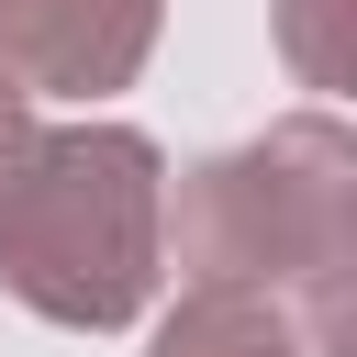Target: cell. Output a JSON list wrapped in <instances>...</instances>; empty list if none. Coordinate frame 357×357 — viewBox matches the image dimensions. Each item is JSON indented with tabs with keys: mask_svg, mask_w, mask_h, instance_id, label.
Wrapping results in <instances>:
<instances>
[{
	"mask_svg": "<svg viewBox=\"0 0 357 357\" xmlns=\"http://www.w3.org/2000/svg\"><path fill=\"white\" fill-rule=\"evenodd\" d=\"M167 268V167L134 123H67L33 134L0 178V290L45 324L112 335L156 301Z\"/></svg>",
	"mask_w": 357,
	"mask_h": 357,
	"instance_id": "1",
	"label": "cell"
},
{
	"mask_svg": "<svg viewBox=\"0 0 357 357\" xmlns=\"http://www.w3.org/2000/svg\"><path fill=\"white\" fill-rule=\"evenodd\" d=\"M167 245L190 290H346L357 279V123L290 112L257 145L178 178Z\"/></svg>",
	"mask_w": 357,
	"mask_h": 357,
	"instance_id": "2",
	"label": "cell"
},
{
	"mask_svg": "<svg viewBox=\"0 0 357 357\" xmlns=\"http://www.w3.org/2000/svg\"><path fill=\"white\" fill-rule=\"evenodd\" d=\"M145 45H156V0H0V56L22 67V89L100 100L145 67Z\"/></svg>",
	"mask_w": 357,
	"mask_h": 357,
	"instance_id": "3",
	"label": "cell"
},
{
	"mask_svg": "<svg viewBox=\"0 0 357 357\" xmlns=\"http://www.w3.org/2000/svg\"><path fill=\"white\" fill-rule=\"evenodd\" d=\"M156 357H290V301L279 290H190L167 312Z\"/></svg>",
	"mask_w": 357,
	"mask_h": 357,
	"instance_id": "4",
	"label": "cell"
},
{
	"mask_svg": "<svg viewBox=\"0 0 357 357\" xmlns=\"http://www.w3.org/2000/svg\"><path fill=\"white\" fill-rule=\"evenodd\" d=\"M279 56L301 89L357 100V0H279Z\"/></svg>",
	"mask_w": 357,
	"mask_h": 357,
	"instance_id": "5",
	"label": "cell"
},
{
	"mask_svg": "<svg viewBox=\"0 0 357 357\" xmlns=\"http://www.w3.org/2000/svg\"><path fill=\"white\" fill-rule=\"evenodd\" d=\"M290 357H357V279L290 301Z\"/></svg>",
	"mask_w": 357,
	"mask_h": 357,
	"instance_id": "6",
	"label": "cell"
},
{
	"mask_svg": "<svg viewBox=\"0 0 357 357\" xmlns=\"http://www.w3.org/2000/svg\"><path fill=\"white\" fill-rule=\"evenodd\" d=\"M22 145H33V89H22V67L0 56V178L22 167Z\"/></svg>",
	"mask_w": 357,
	"mask_h": 357,
	"instance_id": "7",
	"label": "cell"
}]
</instances>
